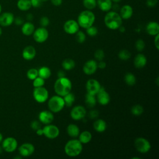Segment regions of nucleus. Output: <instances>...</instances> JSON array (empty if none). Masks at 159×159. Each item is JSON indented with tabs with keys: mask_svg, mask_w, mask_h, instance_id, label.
<instances>
[{
	"mask_svg": "<svg viewBox=\"0 0 159 159\" xmlns=\"http://www.w3.org/2000/svg\"><path fill=\"white\" fill-rule=\"evenodd\" d=\"M107 127L106 122L101 119L96 120L93 123V128L98 132H103Z\"/></svg>",
	"mask_w": 159,
	"mask_h": 159,
	"instance_id": "393cba45",
	"label": "nucleus"
},
{
	"mask_svg": "<svg viewBox=\"0 0 159 159\" xmlns=\"http://www.w3.org/2000/svg\"><path fill=\"white\" fill-rule=\"evenodd\" d=\"M80 29V25L77 21L73 19L66 20L63 24L64 31L70 35L75 34Z\"/></svg>",
	"mask_w": 159,
	"mask_h": 159,
	"instance_id": "9b49d317",
	"label": "nucleus"
},
{
	"mask_svg": "<svg viewBox=\"0 0 159 159\" xmlns=\"http://www.w3.org/2000/svg\"><path fill=\"white\" fill-rule=\"evenodd\" d=\"M96 98L95 95L87 93L85 96V103L88 107H93L96 104Z\"/></svg>",
	"mask_w": 159,
	"mask_h": 159,
	"instance_id": "c756f323",
	"label": "nucleus"
},
{
	"mask_svg": "<svg viewBox=\"0 0 159 159\" xmlns=\"http://www.w3.org/2000/svg\"><path fill=\"white\" fill-rule=\"evenodd\" d=\"M33 97L37 102L43 103L48 99V92L43 86L34 88Z\"/></svg>",
	"mask_w": 159,
	"mask_h": 159,
	"instance_id": "0eeeda50",
	"label": "nucleus"
},
{
	"mask_svg": "<svg viewBox=\"0 0 159 159\" xmlns=\"http://www.w3.org/2000/svg\"><path fill=\"white\" fill-rule=\"evenodd\" d=\"M101 86L99 82L95 79H89L87 81L86 84V89L87 91V93L96 95V94L99 92Z\"/></svg>",
	"mask_w": 159,
	"mask_h": 159,
	"instance_id": "ddd939ff",
	"label": "nucleus"
},
{
	"mask_svg": "<svg viewBox=\"0 0 159 159\" xmlns=\"http://www.w3.org/2000/svg\"><path fill=\"white\" fill-rule=\"evenodd\" d=\"M83 4L88 10H92L97 6L96 0H83Z\"/></svg>",
	"mask_w": 159,
	"mask_h": 159,
	"instance_id": "72a5a7b5",
	"label": "nucleus"
},
{
	"mask_svg": "<svg viewBox=\"0 0 159 159\" xmlns=\"http://www.w3.org/2000/svg\"><path fill=\"white\" fill-rule=\"evenodd\" d=\"M118 29H119V30L120 32H124L125 30V27H123V26H122V25H120V26L119 27Z\"/></svg>",
	"mask_w": 159,
	"mask_h": 159,
	"instance_id": "13d9d810",
	"label": "nucleus"
},
{
	"mask_svg": "<svg viewBox=\"0 0 159 159\" xmlns=\"http://www.w3.org/2000/svg\"><path fill=\"white\" fill-rule=\"evenodd\" d=\"M86 114L85 108L82 106H76L72 108L70 112L71 117L75 120L83 119Z\"/></svg>",
	"mask_w": 159,
	"mask_h": 159,
	"instance_id": "f8f14e48",
	"label": "nucleus"
},
{
	"mask_svg": "<svg viewBox=\"0 0 159 159\" xmlns=\"http://www.w3.org/2000/svg\"><path fill=\"white\" fill-rule=\"evenodd\" d=\"M146 32L148 35L151 36H155L158 34L159 25L158 22L154 21L149 22L146 25Z\"/></svg>",
	"mask_w": 159,
	"mask_h": 159,
	"instance_id": "412c9836",
	"label": "nucleus"
},
{
	"mask_svg": "<svg viewBox=\"0 0 159 159\" xmlns=\"http://www.w3.org/2000/svg\"><path fill=\"white\" fill-rule=\"evenodd\" d=\"M96 101L102 106H106L110 102V96L103 87H101L99 92L96 94Z\"/></svg>",
	"mask_w": 159,
	"mask_h": 159,
	"instance_id": "dca6fc26",
	"label": "nucleus"
},
{
	"mask_svg": "<svg viewBox=\"0 0 159 159\" xmlns=\"http://www.w3.org/2000/svg\"><path fill=\"white\" fill-rule=\"evenodd\" d=\"M120 8V6L117 3H116V2H114V4L112 5V7H111V9L113 10V11H115V12L119 11Z\"/></svg>",
	"mask_w": 159,
	"mask_h": 159,
	"instance_id": "603ef678",
	"label": "nucleus"
},
{
	"mask_svg": "<svg viewBox=\"0 0 159 159\" xmlns=\"http://www.w3.org/2000/svg\"><path fill=\"white\" fill-rule=\"evenodd\" d=\"M65 152L70 157L78 156L83 150V144L78 139L70 140L65 145Z\"/></svg>",
	"mask_w": 159,
	"mask_h": 159,
	"instance_id": "7ed1b4c3",
	"label": "nucleus"
},
{
	"mask_svg": "<svg viewBox=\"0 0 159 159\" xmlns=\"http://www.w3.org/2000/svg\"><path fill=\"white\" fill-rule=\"evenodd\" d=\"M86 34L89 36L94 37V36H96L98 34V29L95 26L91 25V26L88 27L87 29H86Z\"/></svg>",
	"mask_w": 159,
	"mask_h": 159,
	"instance_id": "ea45409f",
	"label": "nucleus"
},
{
	"mask_svg": "<svg viewBox=\"0 0 159 159\" xmlns=\"http://www.w3.org/2000/svg\"><path fill=\"white\" fill-rule=\"evenodd\" d=\"M57 76H58V78H61V77H64L65 76V73H64L63 71H61V70H60L58 71V73H57Z\"/></svg>",
	"mask_w": 159,
	"mask_h": 159,
	"instance_id": "5fc2aeb1",
	"label": "nucleus"
},
{
	"mask_svg": "<svg viewBox=\"0 0 159 159\" xmlns=\"http://www.w3.org/2000/svg\"><path fill=\"white\" fill-rule=\"evenodd\" d=\"M17 7L22 11H27L32 7L30 0H18L17 2Z\"/></svg>",
	"mask_w": 159,
	"mask_h": 159,
	"instance_id": "cd10ccee",
	"label": "nucleus"
},
{
	"mask_svg": "<svg viewBox=\"0 0 159 159\" xmlns=\"http://www.w3.org/2000/svg\"><path fill=\"white\" fill-rule=\"evenodd\" d=\"M124 81L129 86H133L135 84L136 78L132 73H127L124 76Z\"/></svg>",
	"mask_w": 159,
	"mask_h": 159,
	"instance_id": "473e14b6",
	"label": "nucleus"
},
{
	"mask_svg": "<svg viewBox=\"0 0 159 159\" xmlns=\"http://www.w3.org/2000/svg\"><path fill=\"white\" fill-rule=\"evenodd\" d=\"M39 23H40L41 27H46L49 25L50 20L47 16H42L40 19Z\"/></svg>",
	"mask_w": 159,
	"mask_h": 159,
	"instance_id": "37998d69",
	"label": "nucleus"
},
{
	"mask_svg": "<svg viewBox=\"0 0 159 159\" xmlns=\"http://www.w3.org/2000/svg\"><path fill=\"white\" fill-rule=\"evenodd\" d=\"M158 3V0H147L146 4L148 7H154Z\"/></svg>",
	"mask_w": 159,
	"mask_h": 159,
	"instance_id": "a18cd8bd",
	"label": "nucleus"
},
{
	"mask_svg": "<svg viewBox=\"0 0 159 159\" xmlns=\"http://www.w3.org/2000/svg\"><path fill=\"white\" fill-rule=\"evenodd\" d=\"M2 150H3V149H2V147H0V153H1V152H2Z\"/></svg>",
	"mask_w": 159,
	"mask_h": 159,
	"instance_id": "0e129e2a",
	"label": "nucleus"
},
{
	"mask_svg": "<svg viewBox=\"0 0 159 159\" xmlns=\"http://www.w3.org/2000/svg\"><path fill=\"white\" fill-rule=\"evenodd\" d=\"M38 76L44 80L48 79L51 76V70L47 66H42L38 70Z\"/></svg>",
	"mask_w": 159,
	"mask_h": 159,
	"instance_id": "c85d7f7f",
	"label": "nucleus"
},
{
	"mask_svg": "<svg viewBox=\"0 0 159 159\" xmlns=\"http://www.w3.org/2000/svg\"><path fill=\"white\" fill-rule=\"evenodd\" d=\"M14 20V16L11 12H4L0 14V25L2 27L10 26Z\"/></svg>",
	"mask_w": 159,
	"mask_h": 159,
	"instance_id": "2eb2a0df",
	"label": "nucleus"
},
{
	"mask_svg": "<svg viewBox=\"0 0 159 159\" xmlns=\"http://www.w3.org/2000/svg\"><path fill=\"white\" fill-rule=\"evenodd\" d=\"M34 30H35V26L30 21L24 22L22 25L21 32L24 35H26V36L31 35L34 33Z\"/></svg>",
	"mask_w": 159,
	"mask_h": 159,
	"instance_id": "5701e85b",
	"label": "nucleus"
},
{
	"mask_svg": "<svg viewBox=\"0 0 159 159\" xmlns=\"http://www.w3.org/2000/svg\"><path fill=\"white\" fill-rule=\"evenodd\" d=\"M78 140L80 141V142L82 144H86L89 143L92 139V135L90 132L85 130L82 132L81 133H80Z\"/></svg>",
	"mask_w": 159,
	"mask_h": 159,
	"instance_id": "bb28decb",
	"label": "nucleus"
},
{
	"mask_svg": "<svg viewBox=\"0 0 159 159\" xmlns=\"http://www.w3.org/2000/svg\"><path fill=\"white\" fill-rule=\"evenodd\" d=\"M112 2H116V3H118L121 0H111Z\"/></svg>",
	"mask_w": 159,
	"mask_h": 159,
	"instance_id": "052dcab7",
	"label": "nucleus"
},
{
	"mask_svg": "<svg viewBox=\"0 0 159 159\" xmlns=\"http://www.w3.org/2000/svg\"><path fill=\"white\" fill-rule=\"evenodd\" d=\"M119 15L122 20H127L130 19L133 15V9L132 6L129 4H125L122 6L120 8Z\"/></svg>",
	"mask_w": 159,
	"mask_h": 159,
	"instance_id": "6ab92c4d",
	"label": "nucleus"
},
{
	"mask_svg": "<svg viewBox=\"0 0 159 159\" xmlns=\"http://www.w3.org/2000/svg\"><path fill=\"white\" fill-rule=\"evenodd\" d=\"M66 132L69 136L75 138L79 135L80 131L79 127L76 125L70 124L66 127Z\"/></svg>",
	"mask_w": 159,
	"mask_h": 159,
	"instance_id": "a878e982",
	"label": "nucleus"
},
{
	"mask_svg": "<svg viewBox=\"0 0 159 159\" xmlns=\"http://www.w3.org/2000/svg\"><path fill=\"white\" fill-rule=\"evenodd\" d=\"M106 66V63L103 61L102 60L99 61V62L98 63V68H99L100 69H104Z\"/></svg>",
	"mask_w": 159,
	"mask_h": 159,
	"instance_id": "864d4df0",
	"label": "nucleus"
},
{
	"mask_svg": "<svg viewBox=\"0 0 159 159\" xmlns=\"http://www.w3.org/2000/svg\"><path fill=\"white\" fill-rule=\"evenodd\" d=\"M104 22L106 26L111 30L118 29L122 25V19L117 12L108 11L104 16Z\"/></svg>",
	"mask_w": 159,
	"mask_h": 159,
	"instance_id": "f03ea898",
	"label": "nucleus"
},
{
	"mask_svg": "<svg viewBox=\"0 0 159 159\" xmlns=\"http://www.w3.org/2000/svg\"><path fill=\"white\" fill-rule=\"evenodd\" d=\"M75 39L76 40L78 43H83L86 40V35L81 30H78L76 34Z\"/></svg>",
	"mask_w": 159,
	"mask_h": 159,
	"instance_id": "58836bf2",
	"label": "nucleus"
},
{
	"mask_svg": "<svg viewBox=\"0 0 159 159\" xmlns=\"http://www.w3.org/2000/svg\"><path fill=\"white\" fill-rule=\"evenodd\" d=\"M135 46V48H136V49H137V51H139V52H142V51H143V50L144 49L145 45L144 41H143L142 39H138V40L136 41Z\"/></svg>",
	"mask_w": 159,
	"mask_h": 159,
	"instance_id": "a19ab883",
	"label": "nucleus"
},
{
	"mask_svg": "<svg viewBox=\"0 0 159 159\" xmlns=\"http://www.w3.org/2000/svg\"><path fill=\"white\" fill-rule=\"evenodd\" d=\"M45 84V80L40 76L36 77L34 80H33V86L34 88L43 86Z\"/></svg>",
	"mask_w": 159,
	"mask_h": 159,
	"instance_id": "4c0bfd02",
	"label": "nucleus"
},
{
	"mask_svg": "<svg viewBox=\"0 0 159 159\" xmlns=\"http://www.w3.org/2000/svg\"><path fill=\"white\" fill-rule=\"evenodd\" d=\"M14 22L17 25H20L24 24V20L21 17H14Z\"/></svg>",
	"mask_w": 159,
	"mask_h": 159,
	"instance_id": "09e8293b",
	"label": "nucleus"
},
{
	"mask_svg": "<svg viewBox=\"0 0 159 159\" xmlns=\"http://www.w3.org/2000/svg\"><path fill=\"white\" fill-rule=\"evenodd\" d=\"M32 35L33 38L36 42L43 43L47 40L48 37V32L45 27H40L35 29Z\"/></svg>",
	"mask_w": 159,
	"mask_h": 159,
	"instance_id": "9d476101",
	"label": "nucleus"
},
{
	"mask_svg": "<svg viewBox=\"0 0 159 159\" xmlns=\"http://www.w3.org/2000/svg\"><path fill=\"white\" fill-rule=\"evenodd\" d=\"M43 130V135L48 139H53L57 138L60 134V130L58 127L55 125L47 124L45 125Z\"/></svg>",
	"mask_w": 159,
	"mask_h": 159,
	"instance_id": "1a4fd4ad",
	"label": "nucleus"
},
{
	"mask_svg": "<svg viewBox=\"0 0 159 159\" xmlns=\"http://www.w3.org/2000/svg\"><path fill=\"white\" fill-rule=\"evenodd\" d=\"M41 2H46V1H48V0H40Z\"/></svg>",
	"mask_w": 159,
	"mask_h": 159,
	"instance_id": "69168bd1",
	"label": "nucleus"
},
{
	"mask_svg": "<svg viewBox=\"0 0 159 159\" xmlns=\"http://www.w3.org/2000/svg\"><path fill=\"white\" fill-rule=\"evenodd\" d=\"M31 6L34 7H39L41 5L42 2H41L40 0H30Z\"/></svg>",
	"mask_w": 159,
	"mask_h": 159,
	"instance_id": "49530a36",
	"label": "nucleus"
},
{
	"mask_svg": "<svg viewBox=\"0 0 159 159\" xmlns=\"http://www.w3.org/2000/svg\"><path fill=\"white\" fill-rule=\"evenodd\" d=\"M131 53L129 51L125 49L121 50L118 53V57L123 61H126L130 58Z\"/></svg>",
	"mask_w": 159,
	"mask_h": 159,
	"instance_id": "c9c22d12",
	"label": "nucleus"
},
{
	"mask_svg": "<svg viewBox=\"0 0 159 159\" xmlns=\"http://www.w3.org/2000/svg\"><path fill=\"white\" fill-rule=\"evenodd\" d=\"M65 102L63 97L58 95L53 96L48 101V107L52 112H58L65 107Z\"/></svg>",
	"mask_w": 159,
	"mask_h": 159,
	"instance_id": "39448f33",
	"label": "nucleus"
},
{
	"mask_svg": "<svg viewBox=\"0 0 159 159\" xmlns=\"http://www.w3.org/2000/svg\"><path fill=\"white\" fill-rule=\"evenodd\" d=\"M131 112L135 116H139L143 112V108L140 104H136L132 106L131 108Z\"/></svg>",
	"mask_w": 159,
	"mask_h": 159,
	"instance_id": "f704fd0d",
	"label": "nucleus"
},
{
	"mask_svg": "<svg viewBox=\"0 0 159 159\" xmlns=\"http://www.w3.org/2000/svg\"><path fill=\"white\" fill-rule=\"evenodd\" d=\"M2 140H3V136H2V134L0 132V143L2 142Z\"/></svg>",
	"mask_w": 159,
	"mask_h": 159,
	"instance_id": "bf43d9fd",
	"label": "nucleus"
},
{
	"mask_svg": "<svg viewBox=\"0 0 159 159\" xmlns=\"http://www.w3.org/2000/svg\"><path fill=\"white\" fill-rule=\"evenodd\" d=\"M30 127L34 130H37L40 128V123L37 120H34L30 124Z\"/></svg>",
	"mask_w": 159,
	"mask_h": 159,
	"instance_id": "c03bdc74",
	"label": "nucleus"
},
{
	"mask_svg": "<svg viewBox=\"0 0 159 159\" xmlns=\"http://www.w3.org/2000/svg\"><path fill=\"white\" fill-rule=\"evenodd\" d=\"M22 55L24 59L31 60L34 59L36 55V50L33 46L28 45L24 48Z\"/></svg>",
	"mask_w": 159,
	"mask_h": 159,
	"instance_id": "aec40b11",
	"label": "nucleus"
},
{
	"mask_svg": "<svg viewBox=\"0 0 159 159\" xmlns=\"http://www.w3.org/2000/svg\"><path fill=\"white\" fill-rule=\"evenodd\" d=\"M39 119L41 123L47 125L53 122L54 116L50 111H42L39 114Z\"/></svg>",
	"mask_w": 159,
	"mask_h": 159,
	"instance_id": "a211bd4d",
	"label": "nucleus"
},
{
	"mask_svg": "<svg viewBox=\"0 0 159 159\" xmlns=\"http://www.w3.org/2000/svg\"><path fill=\"white\" fill-rule=\"evenodd\" d=\"M2 12V6H1V4H0V14Z\"/></svg>",
	"mask_w": 159,
	"mask_h": 159,
	"instance_id": "e2e57ef3",
	"label": "nucleus"
},
{
	"mask_svg": "<svg viewBox=\"0 0 159 159\" xmlns=\"http://www.w3.org/2000/svg\"><path fill=\"white\" fill-rule=\"evenodd\" d=\"M134 147L139 152L145 153L150 150L151 144L147 139L138 137L134 141Z\"/></svg>",
	"mask_w": 159,
	"mask_h": 159,
	"instance_id": "423d86ee",
	"label": "nucleus"
},
{
	"mask_svg": "<svg viewBox=\"0 0 159 159\" xmlns=\"http://www.w3.org/2000/svg\"><path fill=\"white\" fill-rule=\"evenodd\" d=\"M1 147L2 149L8 153L14 152L17 148V141L12 137H8L3 139L2 141Z\"/></svg>",
	"mask_w": 159,
	"mask_h": 159,
	"instance_id": "6e6552de",
	"label": "nucleus"
},
{
	"mask_svg": "<svg viewBox=\"0 0 159 159\" xmlns=\"http://www.w3.org/2000/svg\"><path fill=\"white\" fill-rule=\"evenodd\" d=\"M61 66L65 70H71L75 68V62L71 58H66L62 61Z\"/></svg>",
	"mask_w": 159,
	"mask_h": 159,
	"instance_id": "7c9ffc66",
	"label": "nucleus"
},
{
	"mask_svg": "<svg viewBox=\"0 0 159 159\" xmlns=\"http://www.w3.org/2000/svg\"><path fill=\"white\" fill-rule=\"evenodd\" d=\"M18 150L21 157H27L33 154L35 151V147L30 143H24L19 147Z\"/></svg>",
	"mask_w": 159,
	"mask_h": 159,
	"instance_id": "4468645a",
	"label": "nucleus"
},
{
	"mask_svg": "<svg viewBox=\"0 0 159 159\" xmlns=\"http://www.w3.org/2000/svg\"><path fill=\"white\" fill-rule=\"evenodd\" d=\"M97 6L103 12H108L111 9L112 2L111 0H96Z\"/></svg>",
	"mask_w": 159,
	"mask_h": 159,
	"instance_id": "b1692460",
	"label": "nucleus"
},
{
	"mask_svg": "<svg viewBox=\"0 0 159 159\" xmlns=\"http://www.w3.org/2000/svg\"><path fill=\"white\" fill-rule=\"evenodd\" d=\"M63 100L65 102V105L67 107H70L73 105L75 100V97L73 93L70 92L69 93L65 95L63 97Z\"/></svg>",
	"mask_w": 159,
	"mask_h": 159,
	"instance_id": "2f4dec72",
	"label": "nucleus"
},
{
	"mask_svg": "<svg viewBox=\"0 0 159 159\" xmlns=\"http://www.w3.org/2000/svg\"><path fill=\"white\" fill-rule=\"evenodd\" d=\"M51 3L55 6H59L62 4L63 0H50Z\"/></svg>",
	"mask_w": 159,
	"mask_h": 159,
	"instance_id": "3c124183",
	"label": "nucleus"
},
{
	"mask_svg": "<svg viewBox=\"0 0 159 159\" xmlns=\"http://www.w3.org/2000/svg\"><path fill=\"white\" fill-rule=\"evenodd\" d=\"M98 114H99V112H98V111H96V110H91L89 112V117L91 119H96V117H98Z\"/></svg>",
	"mask_w": 159,
	"mask_h": 159,
	"instance_id": "de8ad7c7",
	"label": "nucleus"
},
{
	"mask_svg": "<svg viewBox=\"0 0 159 159\" xmlns=\"http://www.w3.org/2000/svg\"><path fill=\"white\" fill-rule=\"evenodd\" d=\"M95 19L94 14L91 10L86 9L81 11L79 14L77 22L80 27L83 29H87L93 25Z\"/></svg>",
	"mask_w": 159,
	"mask_h": 159,
	"instance_id": "20e7f679",
	"label": "nucleus"
},
{
	"mask_svg": "<svg viewBox=\"0 0 159 159\" xmlns=\"http://www.w3.org/2000/svg\"><path fill=\"white\" fill-rule=\"evenodd\" d=\"M2 28L0 26V36L2 35Z\"/></svg>",
	"mask_w": 159,
	"mask_h": 159,
	"instance_id": "680f3d73",
	"label": "nucleus"
},
{
	"mask_svg": "<svg viewBox=\"0 0 159 159\" xmlns=\"http://www.w3.org/2000/svg\"><path fill=\"white\" fill-rule=\"evenodd\" d=\"M134 66L137 68H142L147 64V58L142 53H138L134 60Z\"/></svg>",
	"mask_w": 159,
	"mask_h": 159,
	"instance_id": "4be33fe9",
	"label": "nucleus"
},
{
	"mask_svg": "<svg viewBox=\"0 0 159 159\" xmlns=\"http://www.w3.org/2000/svg\"><path fill=\"white\" fill-rule=\"evenodd\" d=\"M38 76V70L36 68H30L27 72V77L31 80H34Z\"/></svg>",
	"mask_w": 159,
	"mask_h": 159,
	"instance_id": "e433bc0d",
	"label": "nucleus"
},
{
	"mask_svg": "<svg viewBox=\"0 0 159 159\" xmlns=\"http://www.w3.org/2000/svg\"><path fill=\"white\" fill-rule=\"evenodd\" d=\"M35 132H36V134H37L38 135L41 136V135H43V130H42V129H41V128L37 129V130H35Z\"/></svg>",
	"mask_w": 159,
	"mask_h": 159,
	"instance_id": "4d7b16f0",
	"label": "nucleus"
},
{
	"mask_svg": "<svg viewBox=\"0 0 159 159\" xmlns=\"http://www.w3.org/2000/svg\"><path fill=\"white\" fill-rule=\"evenodd\" d=\"M94 56L96 60L99 61H101L104 58V52L101 49H98L95 51Z\"/></svg>",
	"mask_w": 159,
	"mask_h": 159,
	"instance_id": "79ce46f5",
	"label": "nucleus"
},
{
	"mask_svg": "<svg viewBox=\"0 0 159 159\" xmlns=\"http://www.w3.org/2000/svg\"><path fill=\"white\" fill-rule=\"evenodd\" d=\"M98 68V63L94 60H88L83 65V71L87 75L94 74Z\"/></svg>",
	"mask_w": 159,
	"mask_h": 159,
	"instance_id": "f3484780",
	"label": "nucleus"
},
{
	"mask_svg": "<svg viewBox=\"0 0 159 159\" xmlns=\"http://www.w3.org/2000/svg\"><path fill=\"white\" fill-rule=\"evenodd\" d=\"M154 45L157 50L159 49V35L157 34L154 36Z\"/></svg>",
	"mask_w": 159,
	"mask_h": 159,
	"instance_id": "8fccbe9b",
	"label": "nucleus"
},
{
	"mask_svg": "<svg viewBox=\"0 0 159 159\" xmlns=\"http://www.w3.org/2000/svg\"><path fill=\"white\" fill-rule=\"evenodd\" d=\"M33 17H34V16H33V15L31 13H29L26 16V19L29 21H31L33 19Z\"/></svg>",
	"mask_w": 159,
	"mask_h": 159,
	"instance_id": "6e6d98bb",
	"label": "nucleus"
},
{
	"mask_svg": "<svg viewBox=\"0 0 159 159\" xmlns=\"http://www.w3.org/2000/svg\"><path fill=\"white\" fill-rule=\"evenodd\" d=\"M72 84L70 79L64 76L58 78L54 83V90L56 94L60 96L63 97L71 91Z\"/></svg>",
	"mask_w": 159,
	"mask_h": 159,
	"instance_id": "f257e3e1",
	"label": "nucleus"
}]
</instances>
